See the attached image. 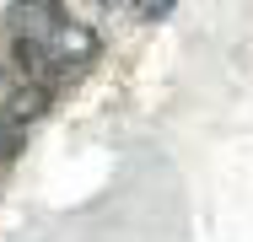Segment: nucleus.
<instances>
[{"instance_id": "nucleus-2", "label": "nucleus", "mask_w": 253, "mask_h": 242, "mask_svg": "<svg viewBox=\"0 0 253 242\" xmlns=\"http://www.w3.org/2000/svg\"><path fill=\"white\" fill-rule=\"evenodd\" d=\"M172 5L178 0H135V16L140 22H162V16H172Z\"/></svg>"}, {"instance_id": "nucleus-1", "label": "nucleus", "mask_w": 253, "mask_h": 242, "mask_svg": "<svg viewBox=\"0 0 253 242\" xmlns=\"http://www.w3.org/2000/svg\"><path fill=\"white\" fill-rule=\"evenodd\" d=\"M22 151V124L16 119H0V161H11Z\"/></svg>"}, {"instance_id": "nucleus-3", "label": "nucleus", "mask_w": 253, "mask_h": 242, "mask_svg": "<svg viewBox=\"0 0 253 242\" xmlns=\"http://www.w3.org/2000/svg\"><path fill=\"white\" fill-rule=\"evenodd\" d=\"M27 5H59V0H27Z\"/></svg>"}]
</instances>
